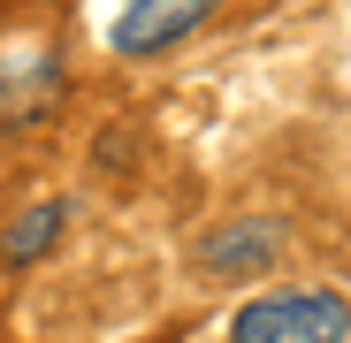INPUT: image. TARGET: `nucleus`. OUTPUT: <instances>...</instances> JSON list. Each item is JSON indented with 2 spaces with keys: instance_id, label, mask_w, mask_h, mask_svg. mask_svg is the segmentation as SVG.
<instances>
[{
  "instance_id": "f257e3e1",
  "label": "nucleus",
  "mask_w": 351,
  "mask_h": 343,
  "mask_svg": "<svg viewBox=\"0 0 351 343\" xmlns=\"http://www.w3.org/2000/svg\"><path fill=\"white\" fill-rule=\"evenodd\" d=\"M229 343H351V305L336 290H275L229 320Z\"/></svg>"
},
{
  "instance_id": "f03ea898",
  "label": "nucleus",
  "mask_w": 351,
  "mask_h": 343,
  "mask_svg": "<svg viewBox=\"0 0 351 343\" xmlns=\"http://www.w3.org/2000/svg\"><path fill=\"white\" fill-rule=\"evenodd\" d=\"M206 16H214V0H130V8L114 16V53H130V62L168 53L176 38H191Z\"/></svg>"
},
{
  "instance_id": "7ed1b4c3",
  "label": "nucleus",
  "mask_w": 351,
  "mask_h": 343,
  "mask_svg": "<svg viewBox=\"0 0 351 343\" xmlns=\"http://www.w3.org/2000/svg\"><path fill=\"white\" fill-rule=\"evenodd\" d=\"M282 259V229L275 221H221L199 237V267L206 275H260Z\"/></svg>"
},
{
  "instance_id": "20e7f679",
  "label": "nucleus",
  "mask_w": 351,
  "mask_h": 343,
  "mask_svg": "<svg viewBox=\"0 0 351 343\" xmlns=\"http://www.w3.org/2000/svg\"><path fill=\"white\" fill-rule=\"evenodd\" d=\"M53 92H62V62L38 46V53H8L0 62V130H23V123H38V114L53 107Z\"/></svg>"
},
{
  "instance_id": "39448f33",
  "label": "nucleus",
  "mask_w": 351,
  "mask_h": 343,
  "mask_svg": "<svg viewBox=\"0 0 351 343\" xmlns=\"http://www.w3.org/2000/svg\"><path fill=\"white\" fill-rule=\"evenodd\" d=\"M62 221H69V206H62V199L31 206L23 221H8V237H0V259H16V267H23V259H38L53 237H62Z\"/></svg>"
}]
</instances>
